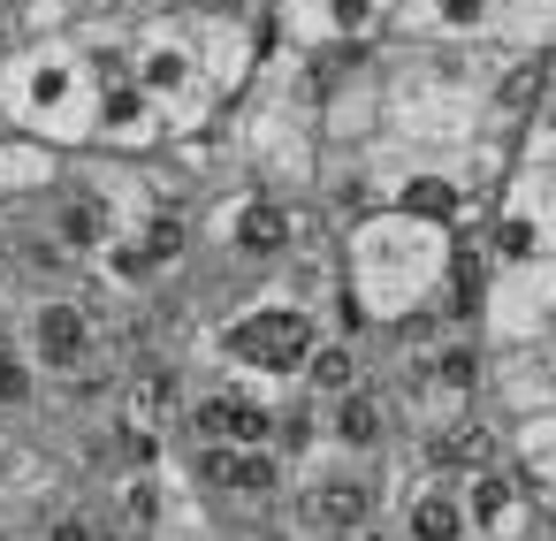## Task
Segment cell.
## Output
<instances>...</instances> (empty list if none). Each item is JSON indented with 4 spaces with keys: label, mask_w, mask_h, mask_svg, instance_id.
I'll return each mask as SVG.
<instances>
[{
    "label": "cell",
    "mask_w": 556,
    "mask_h": 541,
    "mask_svg": "<svg viewBox=\"0 0 556 541\" xmlns=\"http://www.w3.org/2000/svg\"><path fill=\"white\" fill-rule=\"evenodd\" d=\"M100 115V70L85 47L62 39H9L0 47V130L39 138L54 153H85Z\"/></svg>",
    "instance_id": "obj_3"
},
{
    "label": "cell",
    "mask_w": 556,
    "mask_h": 541,
    "mask_svg": "<svg viewBox=\"0 0 556 541\" xmlns=\"http://www.w3.org/2000/svg\"><path fill=\"white\" fill-rule=\"evenodd\" d=\"M191 47H199V77L222 108H237L267 62V16L260 9H237V0H199L191 9Z\"/></svg>",
    "instance_id": "obj_7"
},
{
    "label": "cell",
    "mask_w": 556,
    "mask_h": 541,
    "mask_svg": "<svg viewBox=\"0 0 556 541\" xmlns=\"http://www.w3.org/2000/svg\"><path fill=\"white\" fill-rule=\"evenodd\" d=\"M298 214H290V199H275V191H229L214 214H206V244L222 252V260H237L244 275H260V282H275V275H290V260H298Z\"/></svg>",
    "instance_id": "obj_6"
},
{
    "label": "cell",
    "mask_w": 556,
    "mask_h": 541,
    "mask_svg": "<svg viewBox=\"0 0 556 541\" xmlns=\"http://www.w3.org/2000/svg\"><path fill=\"white\" fill-rule=\"evenodd\" d=\"M123 16H184V9H199V0H115Z\"/></svg>",
    "instance_id": "obj_15"
},
{
    "label": "cell",
    "mask_w": 556,
    "mask_h": 541,
    "mask_svg": "<svg viewBox=\"0 0 556 541\" xmlns=\"http://www.w3.org/2000/svg\"><path fill=\"white\" fill-rule=\"evenodd\" d=\"M237 9H260V0H237Z\"/></svg>",
    "instance_id": "obj_18"
},
{
    "label": "cell",
    "mask_w": 556,
    "mask_h": 541,
    "mask_svg": "<svg viewBox=\"0 0 556 541\" xmlns=\"http://www.w3.org/2000/svg\"><path fill=\"white\" fill-rule=\"evenodd\" d=\"M85 153L146 168V161L168 153V123H161V108H153L130 77H115V85H100V115H92V146H85Z\"/></svg>",
    "instance_id": "obj_9"
},
{
    "label": "cell",
    "mask_w": 556,
    "mask_h": 541,
    "mask_svg": "<svg viewBox=\"0 0 556 541\" xmlns=\"http://www.w3.org/2000/svg\"><path fill=\"white\" fill-rule=\"evenodd\" d=\"M47 495V457L16 435V427H0V503L9 511H31Z\"/></svg>",
    "instance_id": "obj_12"
},
{
    "label": "cell",
    "mask_w": 556,
    "mask_h": 541,
    "mask_svg": "<svg viewBox=\"0 0 556 541\" xmlns=\"http://www.w3.org/2000/svg\"><path fill=\"white\" fill-rule=\"evenodd\" d=\"M381 526H389V541H472V533H465L457 480H442V473H419V480L404 488V503H396Z\"/></svg>",
    "instance_id": "obj_10"
},
{
    "label": "cell",
    "mask_w": 556,
    "mask_h": 541,
    "mask_svg": "<svg viewBox=\"0 0 556 541\" xmlns=\"http://www.w3.org/2000/svg\"><path fill=\"white\" fill-rule=\"evenodd\" d=\"M503 62L510 54H480V47H396V39H381L374 47V70H381V130L374 138L442 146V153L503 146L488 130V100H495Z\"/></svg>",
    "instance_id": "obj_2"
},
{
    "label": "cell",
    "mask_w": 556,
    "mask_h": 541,
    "mask_svg": "<svg viewBox=\"0 0 556 541\" xmlns=\"http://www.w3.org/2000/svg\"><path fill=\"white\" fill-rule=\"evenodd\" d=\"M77 9H85V16H100V9H115V0H77Z\"/></svg>",
    "instance_id": "obj_16"
},
{
    "label": "cell",
    "mask_w": 556,
    "mask_h": 541,
    "mask_svg": "<svg viewBox=\"0 0 556 541\" xmlns=\"http://www.w3.org/2000/svg\"><path fill=\"white\" fill-rule=\"evenodd\" d=\"M62 168H70V153H54V146H39V138H16V130H0V214L39 206V199L62 184Z\"/></svg>",
    "instance_id": "obj_11"
},
{
    "label": "cell",
    "mask_w": 556,
    "mask_h": 541,
    "mask_svg": "<svg viewBox=\"0 0 556 541\" xmlns=\"http://www.w3.org/2000/svg\"><path fill=\"white\" fill-rule=\"evenodd\" d=\"M9 336L24 343L31 374L54 389V381H85L100 358H108V336H100V313L77 298V290H39L9 313Z\"/></svg>",
    "instance_id": "obj_5"
},
{
    "label": "cell",
    "mask_w": 556,
    "mask_h": 541,
    "mask_svg": "<svg viewBox=\"0 0 556 541\" xmlns=\"http://www.w3.org/2000/svg\"><path fill=\"white\" fill-rule=\"evenodd\" d=\"M336 298H343V328H366V336L412 328L427 313L465 320L472 244H465V229L389 214V206H358V214L336 222Z\"/></svg>",
    "instance_id": "obj_1"
},
{
    "label": "cell",
    "mask_w": 556,
    "mask_h": 541,
    "mask_svg": "<svg viewBox=\"0 0 556 541\" xmlns=\"http://www.w3.org/2000/svg\"><path fill=\"white\" fill-rule=\"evenodd\" d=\"M267 39L290 54H351L374 47L396 16V0H260Z\"/></svg>",
    "instance_id": "obj_8"
},
{
    "label": "cell",
    "mask_w": 556,
    "mask_h": 541,
    "mask_svg": "<svg viewBox=\"0 0 556 541\" xmlns=\"http://www.w3.org/2000/svg\"><path fill=\"white\" fill-rule=\"evenodd\" d=\"M47 397V381L31 374V358H24V343L9 336V320H0V412H31Z\"/></svg>",
    "instance_id": "obj_13"
},
{
    "label": "cell",
    "mask_w": 556,
    "mask_h": 541,
    "mask_svg": "<svg viewBox=\"0 0 556 541\" xmlns=\"http://www.w3.org/2000/svg\"><path fill=\"white\" fill-rule=\"evenodd\" d=\"M77 16V0H9V39H62Z\"/></svg>",
    "instance_id": "obj_14"
},
{
    "label": "cell",
    "mask_w": 556,
    "mask_h": 541,
    "mask_svg": "<svg viewBox=\"0 0 556 541\" xmlns=\"http://www.w3.org/2000/svg\"><path fill=\"white\" fill-rule=\"evenodd\" d=\"M0 47H9V0H0Z\"/></svg>",
    "instance_id": "obj_17"
},
{
    "label": "cell",
    "mask_w": 556,
    "mask_h": 541,
    "mask_svg": "<svg viewBox=\"0 0 556 541\" xmlns=\"http://www.w3.org/2000/svg\"><path fill=\"white\" fill-rule=\"evenodd\" d=\"M328 336L320 305L313 298H290L282 282H260L237 313L214 320V358L222 374H244V381H267V389H298V366L305 351Z\"/></svg>",
    "instance_id": "obj_4"
}]
</instances>
